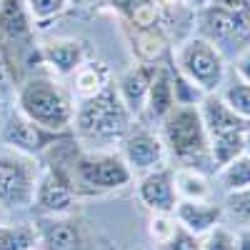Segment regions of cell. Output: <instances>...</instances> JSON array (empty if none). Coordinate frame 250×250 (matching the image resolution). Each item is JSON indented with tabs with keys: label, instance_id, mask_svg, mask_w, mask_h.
Segmentation results:
<instances>
[{
	"label": "cell",
	"instance_id": "cell-1",
	"mask_svg": "<svg viewBox=\"0 0 250 250\" xmlns=\"http://www.w3.org/2000/svg\"><path fill=\"white\" fill-rule=\"evenodd\" d=\"M133 125L135 115L123 103L115 83H108L90 98H80V103L75 105L73 130L80 140L93 143L98 150H105L108 145L120 143Z\"/></svg>",
	"mask_w": 250,
	"mask_h": 250
},
{
	"label": "cell",
	"instance_id": "cell-2",
	"mask_svg": "<svg viewBox=\"0 0 250 250\" xmlns=\"http://www.w3.org/2000/svg\"><path fill=\"white\" fill-rule=\"evenodd\" d=\"M160 138L165 153H170L178 168H195L200 173L215 170L210 160V140L198 105H175L160 120Z\"/></svg>",
	"mask_w": 250,
	"mask_h": 250
},
{
	"label": "cell",
	"instance_id": "cell-3",
	"mask_svg": "<svg viewBox=\"0 0 250 250\" xmlns=\"http://www.w3.org/2000/svg\"><path fill=\"white\" fill-rule=\"evenodd\" d=\"M18 110L53 133H70L75 103L53 75H30L18 88Z\"/></svg>",
	"mask_w": 250,
	"mask_h": 250
},
{
	"label": "cell",
	"instance_id": "cell-4",
	"mask_svg": "<svg viewBox=\"0 0 250 250\" xmlns=\"http://www.w3.org/2000/svg\"><path fill=\"white\" fill-rule=\"evenodd\" d=\"M198 35L228 58L250 48V0H210L198 10Z\"/></svg>",
	"mask_w": 250,
	"mask_h": 250
},
{
	"label": "cell",
	"instance_id": "cell-5",
	"mask_svg": "<svg viewBox=\"0 0 250 250\" xmlns=\"http://www.w3.org/2000/svg\"><path fill=\"white\" fill-rule=\"evenodd\" d=\"M58 165L65 168L78 195L120 190L133 180V170L125 165L123 155L113 150H83L70 160H58Z\"/></svg>",
	"mask_w": 250,
	"mask_h": 250
},
{
	"label": "cell",
	"instance_id": "cell-6",
	"mask_svg": "<svg viewBox=\"0 0 250 250\" xmlns=\"http://www.w3.org/2000/svg\"><path fill=\"white\" fill-rule=\"evenodd\" d=\"M175 70L203 93H220L225 85V55L203 35L183 40L175 50Z\"/></svg>",
	"mask_w": 250,
	"mask_h": 250
},
{
	"label": "cell",
	"instance_id": "cell-7",
	"mask_svg": "<svg viewBox=\"0 0 250 250\" xmlns=\"http://www.w3.org/2000/svg\"><path fill=\"white\" fill-rule=\"evenodd\" d=\"M38 175L35 158L0 145V208L18 210L33 205Z\"/></svg>",
	"mask_w": 250,
	"mask_h": 250
},
{
	"label": "cell",
	"instance_id": "cell-8",
	"mask_svg": "<svg viewBox=\"0 0 250 250\" xmlns=\"http://www.w3.org/2000/svg\"><path fill=\"white\" fill-rule=\"evenodd\" d=\"M65 138H70V133H53L45 130L43 125L33 123L30 118H25L20 110L8 113V118L0 125V145L13 148L18 153H25L30 158H38L48 153L53 145L62 143Z\"/></svg>",
	"mask_w": 250,
	"mask_h": 250
},
{
	"label": "cell",
	"instance_id": "cell-9",
	"mask_svg": "<svg viewBox=\"0 0 250 250\" xmlns=\"http://www.w3.org/2000/svg\"><path fill=\"white\" fill-rule=\"evenodd\" d=\"M75 198L78 193L62 165L50 163L45 170H40L33 205L43 215H68L75 205Z\"/></svg>",
	"mask_w": 250,
	"mask_h": 250
},
{
	"label": "cell",
	"instance_id": "cell-10",
	"mask_svg": "<svg viewBox=\"0 0 250 250\" xmlns=\"http://www.w3.org/2000/svg\"><path fill=\"white\" fill-rule=\"evenodd\" d=\"M120 155L125 165L140 175L165 165V158H168L163 138L145 125H133L128 130V135L120 140Z\"/></svg>",
	"mask_w": 250,
	"mask_h": 250
},
{
	"label": "cell",
	"instance_id": "cell-11",
	"mask_svg": "<svg viewBox=\"0 0 250 250\" xmlns=\"http://www.w3.org/2000/svg\"><path fill=\"white\" fill-rule=\"evenodd\" d=\"M138 198L153 215H173L178 205V190H175V173L168 165L143 173L138 180Z\"/></svg>",
	"mask_w": 250,
	"mask_h": 250
},
{
	"label": "cell",
	"instance_id": "cell-12",
	"mask_svg": "<svg viewBox=\"0 0 250 250\" xmlns=\"http://www.w3.org/2000/svg\"><path fill=\"white\" fill-rule=\"evenodd\" d=\"M33 40V18L23 0H3L0 3V55H8L10 48H28Z\"/></svg>",
	"mask_w": 250,
	"mask_h": 250
},
{
	"label": "cell",
	"instance_id": "cell-13",
	"mask_svg": "<svg viewBox=\"0 0 250 250\" xmlns=\"http://www.w3.org/2000/svg\"><path fill=\"white\" fill-rule=\"evenodd\" d=\"M198 110H200L205 130H208V140L220 138V135H230V133H243L248 128V123L225 105L220 93L203 95V100L198 103Z\"/></svg>",
	"mask_w": 250,
	"mask_h": 250
},
{
	"label": "cell",
	"instance_id": "cell-14",
	"mask_svg": "<svg viewBox=\"0 0 250 250\" xmlns=\"http://www.w3.org/2000/svg\"><path fill=\"white\" fill-rule=\"evenodd\" d=\"M173 218L193 235H205L223 223V205L215 200H178Z\"/></svg>",
	"mask_w": 250,
	"mask_h": 250
},
{
	"label": "cell",
	"instance_id": "cell-15",
	"mask_svg": "<svg viewBox=\"0 0 250 250\" xmlns=\"http://www.w3.org/2000/svg\"><path fill=\"white\" fill-rule=\"evenodd\" d=\"M35 230L43 250H75L80 245V225L68 215H43Z\"/></svg>",
	"mask_w": 250,
	"mask_h": 250
},
{
	"label": "cell",
	"instance_id": "cell-16",
	"mask_svg": "<svg viewBox=\"0 0 250 250\" xmlns=\"http://www.w3.org/2000/svg\"><path fill=\"white\" fill-rule=\"evenodd\" d=\"M38 58L55 75H73L85 62V45L80 40H50L38 48Z\"/></svg>",
	"mask_w": 250,
	"mask_h": 250
},
{
	"label": "cell",
	"instance_id": "cell-17",
	"mask_svg": "<svg viewBox=\"0 0 250 250\" xmlns=\"http://www.w3.org/2000/svg\"><path fill=\"white\" fill-rule=\"evenodd\" d=\"M155 70L158 65L155 62H140V65H133L128 73H123L120 80H118V93L123 98V103L128 105V110L138 118L143 113V105H145V95H148V88L155 78Z\"/></svg>",
	"mask_w": 250,
	"mask_h": 250
},
{
	"label": "cell",
	"instance_id": "cell-18",
	"mask_svg": "<svg viewBox=\"0 0 250 250\" xmlns=\"http://www.w3.org/2000/svg\"><path fill=\"white\" fill-rule=\"evenodd\" d=\"M175 108V90H173V70L158 65L155 78L148 88V95H145V105L143 113H148L150 120H163L170 110Z\"/></svg>",
	"mask_w": 250,
	"mask_h": 250
},
{
	"label": "cell",
	"instance_id": "cell-19",
	"mask_svg": "<svg viewBox=\"0 0 250 250\" xmlns=\"http://www.w3.org/2000/svg\"><path fill=\"white\" fill-rule=\"evenodd\" d=\"M175 173V190L180 200H213V188L205 173L195 168H173Z\"/></svg>",
	"mask_w": 250,
	"mask_h": 250
},
{
	"label": "cell",
	"instance_id": "cell-20",
	"mask_svg": "<svg viewBox=\"0 0 250 250\" xmlns=\"http://www.w3.org/2000/svg\"><path fill=\"white\" fill-rule=\"evenodd\" d=\"M110 83V73L103 62H83V65L73 73V85L80 98H90L98 90H103Z\"/></svg>",
	"mask_w": 250,
	"mask_h": 250
},
{
	"label": "cell",
	"instance_id": "cell-21",
	"mask_svg": "<svg viewBox=\"0 0 250 250\" xmlns=\"http://www.w3.org/2000/svg\"><path fill=\"white\" fill-rule=\"evenodd\" d=\"M218 183L225 193H238L250 188V155L243 153L230 163H225L223 168H218Z\"/></svg>",
	"mask_w": 250,
	"mask_h": 250
},
{
	"label": "cell",
	"instance_id": "cell-22",
	"mask_svg": "<svg viewBox=\"0 0 250 250\" xmlns=\"http://www.w3.org/2000/svg\"><path fill=\"white\" fill-rule=\"evenodd\" d=\"M38 248V230L30 223H0V250H33Z\"/></svg>",
	"mask_w": 250,
	"mask_h": 250
},
{
	"label": "cell",
	"instance_id": "cell-23",
	"mask_svg": "<svg viewBox=\"0 0 250 250\" xmlns=\"http://www.w3.org/2000/svg\"><path fill=\"white\" fill-rule=\"evenodd\" d=\"M223 218L233 220L238 228H250V188L238 193H225Z\"/></svg>",
	"mask_w": 250,
	"mask_h": 250
},
{
	"label": "cell",
	"instance_id": "cell-24",
	"mask_svg": "<svg viewBox=\"0 0 250 250\" xmlns=\"http://www.w3.org/2000/svg\"><path fill=\"white\" fill-rule=\"evenodd\" d=\"M220 98L225 100V105L230 108L238 118H243L245 123H250V85L240 80H233L230 85H225V90L220 93Z\"/></svg>",
	"mask_w": 250,
	"mask_h": 250
},
{
	"label": "cell",
	"instance_id": "cell-25",
	"mask_svg": "<svg viewBox=\"0 0 250 250\" xmlns=\"http://www.w3.org/2000/svg\"><path fill=\"white\" fill-rule=\"evenodd\" d=\"M133 48L138 50L143 62H155L160 58V53L165 50V40L158 33V28H145L138 35V45H133Z\"/></svg>",
	"mask_w": 250,
	"mask_h": 250
},
{
	"label": "cell",
	"instance_id": "cell-26",
	"mask_svg": "<svg viewBox=\"0 0 250 250\" xmlns=\"http://www.w3.org/2000/svg\"><path fill=\"white\" fill-rule=\"evenodd\" d=\"M33 23H48L70 5V0H23Z\"/></svg>",
	"mask_w": 250,
	"mask_h": 250
},
{
	"label": "cell",
	"instance_id": "cell-27",
	"mask_svg": "<svg viewBox=\"0 0 250 250\" xmlns=\"http://www.w3.org/2000/svg\"><path fill=\"white\" fill-rule=\"evenodd\" d=\"M155 248H158V250H203V248H200V238L193 235L190 230H185L178 220H175V225H173L170 235L165 238L163 243H158Z\"/></svg>",
	"mask_w": 250,
	"mask_h": 250
},
{
	"label": "cell",
	"instance_id": "cell-28",
	"mask_svg": "<svg viewBox=\"0 0 250 250\" xmlns=\"http://www.w3.org/2000/svg\"><path fill=\"white\" fill-rule=\"evenodd\" d=\"M235 243V230L230 225H215L213 230H208L205 235H200V248L203 250H233Z\"/></svg>",
	"mask_w": 250,
	"mask_h": 250
},
{
	"label": "cell",
	"instance_id": "cell-29",
	"mask_svg": "<svg viewBox=\"0 0 250 250\" xmlns=\"http://www.w3.org/2000/svg\"><path fill=\"white\" fill-rule=\"evenodd\" d=\"M233 60H235V73H238V80H240V83H248V85H250V48H248V50H243L240 55H235Z\"/></svg>",
	"mask_w": 250,
	"mask_h": 250
},
{
	"label": "cell",
	"instance_id": "cell-30",
	"mask_svg": "<svg viewBox=\"0 0 250 250\" xmlns=\"http://www.w3.org/2000/svg\"><path fill=\"white\" fill-rule=\"evenodd\" d=\"M13 85V73L8 68V62L3 60V55H0V95H5Z\"/></svg>",
	"mask_w": 250,
	"mask_h": 250
},
{
	"label": "cell",
	"instance_id": "cell-31",
	"mask_svg": "<svg viewBox=\"0 0 250 250\" xmlns=\"http://www.w3.org/2000/svg\"><path fill=\"white\" fill-rule=\"evenodd\" d=\"M233 250H250V228H238Z\"/></svg>",
	"mask_w": 250,
	"mask_h": 250
},
{
	"label": "cell",
	"instance_id": "cell-32",
	"mask_svg": "<svg viewBox=\"0 0 250 250\" xmlns=\"http://www.w3.org/2000/svg\"><path fill=\"white\" fill-rule=\"evenodd\" d=\"M185 3L190 5L193 10H203V8H205L208 3H210V0H185Z\"/></svg>",
	"mask_w": 250,
	"mask_h": 250
},
{
	"label": "cell",
	"instance_id": "cell-33",
	"mask_svg": "<svg viewBox=\"0 0 250 250\" xmlns=\"http://www.w3.org/2000/svg\"><path fill=\"white\" fill-rule=\"evenodd\" d=\"M245 153L250 155V123H248V128H245Z\"/></svg>",
	"mask_w": 250,
	"mask_h": 250
},
{
	"label": "cell",
	"instance_id": "cell-34",
	"mask_svg": "<svg viewBox=\"0 0 250 250\" xmlns=\"http://www.w3.org/2000/svg\"><path fill=\"white\" fill-rule=\"evenodd\" d=\"M143 250H158V248H143Z\"/></svg>",
	"mask_w": 250,
	"mask_h": 250
},
{
	"label": "cell",
	"instance_id": "cell-35",
	"mask_svg": "<svg viewBox=\"0 0 250 250\" xmlns=\"http://www.w3.org/2000/svg\"><path fill=\"white\" fill-rule=\"evenodd\" d=\"M33 250H43V248H40V245H38V248H33Z\"/></svg>",
	"mask_w": 250,
	"mask_h": 250
},
{
	"label": "cell",
	"instance_id": "cell-36",
	"mask_svg": "<svg viewBox=\"0 0 250 250\" xmlns=\"http://www.w3.org/2000/svg\"><path fill=\"white\" fill-rule=\"evenodd\" d=\"M0 3H3V0H0Z\"/></svg>",
	"mask_w": 250,
	"mask_h": 250
}]
</instances>
